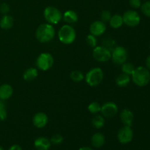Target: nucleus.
I'll use <instances>...</instances> for the list:
<instances>
[{"label":"nucleus","instance_id":"33","mask_svg":"<svg viewBox=\"0 0 150 150\" xmlns=\"http://www.w3.org/2000/svg\"><path fill=\"white\" fill-rule=\"evenodd\" d=\"M129 4L133 8L138 9L142 6V1L141 0H129Z\"/></svg>","mask_w":150,"mask_h":150},{"label":"nucleus","instance_id":"37","mask_svg":"<svg viewBox=\"0 0 150 150\" xmlns=\"http://www.w3.org/2000/svg\"><path fill=\"white\" fill-rule=\"evenodd\" d=\"M0 150H4V149H3V148L1 147V146H0Z\"/></svg>","mask_w":150,"mask_h":150},{"label":"nucleus","instance_id":"24","mask_svg":"<svg viewBox=\"0 0 150 150\" xmlns=\"http://www.w3.org/2000/svg\"><path fill=\"white\" fill-rule=\"evenodd\" d=\"M70 79L74 82H81L84 79L85 76L80 70H73L70 75Z\"/></svg>","mask_w":150,"mask_h":150},{"label":"nucleus","instance_id":"29","mask_svg":"<svg viewBox=\"0 0 150 150\" xmlns=\"http://www.w3.org/2000/svg\"><path fill=\"white\" fill-rule=\"evenodd\" d=\"M63 140H64V138L63 136H62L61 134H59V133H56L54 134V136L51 137V144H55V145H59V144H61L62 143Z\"/></svg>","mask_w":150,"mask_h":150},{"label":"nucleus","instance_id":"3","mask_svg":"<svg viewBox=\"0 0 150 150\" xmlns=\"http://www.w3.org/2000/svg\"><path fill=\"white\" fill-rule=\"evenodd\" d=\"M58 38L60 42L65 45L73 43L76 38V32L70 24H64L58 32Z\"/></svg>","mask_w":150,"mask_h":150},{"label":"nucleus","instance_id":"27","mask_svg":"<svg viewBox=\"0 0 150 150\" xmlns=\"http://www.w3.org/2000/svg\"><path fill=\"white\" fill-rule=\"evenodd\" d=\"M86 43L89 45L92 48H95L97 46V44H98V41H97L96 36L92 35V34H89L87 35L86 38Z\"/></svg>","mask_w":150,"mask_h":150},{"label":"nucleus","instance_id":"4","mask_svg":"<svg viewBox=\"0 0 150 150\" xmlns=\"http://www.w3.org/2000/svg\"><path fill=\"white\" fill-rule=\"evenodd\" d=\"M104 78V73L100 67H94L91 69L85 76V81L90 86H97L103 81Z\"/></svg>","mask_w":150,"mask_h":150},{"label":"nucleus","instance_id":"38","mask_svg":"<svg viewBox=\"0 0 150 150\" xmlns=\"http://www.w3.org/2000/svg\"><path fill=\"white\" fill-rule=\"evenodd\" d=\"M149 48H150V42H149Z\"/></svg>","mask_w":150,"mask_h":150},{"label":"nucleus","instance_id":"17","mask_svg":"<svg viewBox=\"0 0 150 150\" xmlns=\"http://www.w3.org/2000/svg\"><path fill=\"white\" fill-rule=\"evenodd\" d=\"M62 18L64 22H66L67 24L70 25L73 23H76L78 21L79 16L74 10H69L64 12V14L62 15Z\"/></svg>","mask_w":150,"mask_h":150},{"label":"nucleus","instance_id":"36","mask_svg":"<svg viewBox=\"0 0 150 150\" xmlns=\"http://www.w3.org/2000/svg\"><path fill=\"white\" fill-rule=\"evenodd\" d=\"M79 150H94L92 149L91 147H89V146H83V147H81Z\"/></svg>","mask_w":150,"mask_h":150},{"label":"nucleus","instance_id":"22","mask_svg":"<svg viewBox=\"0 0 150 150\" xmlns=\"http://www.w3.org/2000/svg\"><path fill=\"white\" fill-rule=\"evenodd\" d=\"M123 23H123L122 16L119 14H116L111 16L109 21L110 26L113 29H119L122 26Z\"/></svg>","mask_w":150,"mask_h":150},{"label":"nucleus","instance_id":"19","mask_svg":"<svg viewBox=\"0 0 150 150\" xmlns=\"http://www.w3.org/2000/svg\"><path fill=\"white\" fill-rule=\"evenodd\" d=\"M14 24V19L9 15H4L0 19V27L3 29H10Z\"/></svg>","mask_w":150,"mask_h":150},{"label":"nucleus","instance_id":"14","mask_svg":"<svg viewBox=\"0 0 150 150\" xmlns=\"http://www.w3.org/2000/svg\"><path fill=\"white\" fill-rule=\"evenodd\" d=\"M120 117L122 122L124 124L125 126L131 127L132 124H133V119H134V115H133V113L130 109H127V108L123 109L122 112L120 113Z\"/></svg>","mask_w":150,"mask_h":150},{"label":"nucleus","instance_id":"2","mask_svg":"<svg viewBox=\"0 0 150 150\" xmlns=\"http://www.w3.org/2000/svg\"><path fill=\"white\" fill-rule=\"evenodd\" d=\"M132 80L139 86H145L150 81V73L147 67L140 66L135 68L132 73Z\"/></svg>","mask_w":150,"mask_h":150},{"label":"nucleus","instance_id":"28","mask_svg":"<svg viewBox=\"0 0 150 150\" xmlns=\"http://www.w3.org/2000/svg\"><path fill=\"white\" fill-rule=\"evenodd\" d=\"M7 109L4 103L0 100V121H4L7 118Z\"/></svg>","mask_w":150,"mask_h":150},{"label":"nucleus","instance_id":"34","mask_svg":"<svg viewBox=\"0 0 150 150\" xmlns=\"http://www.w3.org/2000/svg\"><path fill=\"white\" fill-rule=\"evenodd\" d=\"M9 150H23V149H22V148L19 145L15 144V145H13L12 146H10V148L9 149Z\"/></svg>","mask_w":150,"mask_h":150},{"label":"nucleus","instance_id":"15","mask_svg":"<svg viewBox=\"0 0 150 150\" xmlns=\"http://www.w3.org/2000/svg\"><path fill=\"white\" fill-rule=\"evenodd\" d=\"M34 145L38 150H48L51 146V142L47 138L39 137L35 141Z\"/></svg>","mask_w":150,"mask_h":150},{"label":"nucleus","instance_id":"18","mask_svg":"<svg viewBox=\"0 0 150 150\" xmlns=\"http://www.w3.org/2000/svg\"><path fill=\"white\" fill-rule=\"evenodd\" d=\"M91 142H92V144L94 147L100 148L101 146H103L104 144H105V136H104V135L101 133H95V134L92 136Z\"/></svg>","mask_w":150,"mask_h":150},{"label":"nucleus","instance_id":"8","mask_svg":"<svg viewBox=\"0 0 150 150\" xmlns=\"http://www.w3.org/2000/svg\"><path fill=\"white\" fill-rule=\"evenodd\" d=\"M111 59L118 65H122L123 63L127 62V51L124 47L117 46L114 48L111 53Z\"/></svg>","mask_w":150,"mask_h":150},{"label":"nucleus","instance_id":"12","mask_svg":"<svg viewBox=\"0 0 150 150\" xmlns=\"http://www.w3.org/2000/svg\"><path fill=\"white\" fill-rule=\"evenodd\" d=\"M106 31V25L101 21H95L89 26L90 34L96 37L101 36Z\"/></svg>","mask_w":150,"mask_h":150},{"label":"nucleus","instance_id":"10","mask_svg":"<svg viewBox=\"0 0 150 150\" xmlns=\"http://www.w3.org/2000/svg\"><path fill=\"white\" fill-rule=\"evenodd\" d=\"M133 131L131 127L129 126H124L120 129L117 133V139L118 141L122 144H128L133 140Z\"/></svg>","mask_w":150,"mask_h":150},{"label":"nucleus","instance_id":"13","mask_svg":"<svg viewBox=\"0 0 150 150\" xmlns=\"http://www.w3.org/2000/svg\"><path fill=\"white\" fill-rule=\"evenodd\" d=\"M48 118L46 114L43 112H38L34 115L32 122L37 128H43L48 124Z\"/></svg>","mask_w":150,"mask_h":150},{"label":"nucleus","instance_id":"31","mask_svg":"<svg viewBox=\"0 0 150 150\" xmlns=\"http://www.w3.org/2000/svg\"><path fill=\"white\" fill-rule=\"evenodd\" d=\"M142 13L147 17L150 18V1H147L141 6Z\"/></svg>","mask_w":150,"mask_h":150},{"label":"nucleus","instance_id":"16","mask_svg":"<svg viewBox=\"0 0 150 150\" xmlns=\"http://www.w3.org/2000/svg\"><path fill=\"white\" fill-rule=\"evenodd\" d=\"M13 94V89L10 84L4 83L0 86V100H6L12 97Z\"/></svg>","mask_w":150,"mask_h":150},{"label":"nucleus","instance_id":"20","mask_svg":"<svg viewBox=\"0 0 150 150\" xmlns=\"http://www.w3.org/2000/svg\"><path fill=\"white\" fill-rule=\"evenodd\" d=\"M38 76V70L35 67H29L25 70L23 78L26 81H32Z\"/></svg>","mask_w":150,"mask_h":150},{"label":"nucleus","instance_id":"26","mask_svg":"<svg viewBox=\"0 0 150 150\" xmlns=\"http://www.w3.org/2000/svg\"><path fill=\"white\" fill-rule=\"evenodd\" d=\"M101 105L98 102H92L88 105V110L91 114H97L100 112Z\"/></svg>","mask_w":150,"mask_h":150},{"label":"nucleus","instance_id":"1","mask_svg":"<svg viewBox=\"0 0 150 150\" xmlns=\"http://www.w3.org/2000/svg\"><path fill=\"white\" fill-rule=\"evenodd\" d=\"M56 31L52 24L48 23H42L38 27L35 33L37 40L42 43L52 40L55 37Z\"/></svg>","mask_w":150,"mask_h":150},{"label":"nucleus","instance_id":"32","mask_svg":"<svg viewBox=\"0 0 150 150\" xmlns=\"http://www.w3.org/2000/svg\"><path fill=\"white\" fill-rule=\"evenodd\" d=\"M10 7L9 6V4H7V3H2V4L0 5V13L3 15H7V13L10 12Z\"/></svg>","mask_w":150,"mask_h":150},{"label":"nucleus","instance_id":"25","mask_svg":"<svg viewBox=\"0 0 150 150\" xmlns=\"http://www.w3.org/2000/svg\"><path fill=\"white\" fill-rule=\"evenodd\" d=\"M135 70V67L133 64H132L130 62H125V63H123L122 64V71L125 74L129 75V76H131L132 73H133Z\"/></svg>","mask_w":150,"mask_h":150},{"label":"nucleus","instance_id":"7","mask_svg":"<svg viewBox=\"0 0 150 150\" xmlns=\"http://www.w3.org/2000/svg\"><path fill=\"white\" fill-rule=\"evenodd\" d=\"M92 56L96 61L99 62H105L111 58V52L105 46H98L94 48Z\"/></svg>","mask_w":150,"mask_h":150},{"label":"nucleus","instance_id":"23","mask_svg":"<svg viewBox=\"0 0 150 150\" xmlns=\"http://www.w3.org/2000/svg\"><path fill=\"white\" fill-rule=\"evenodd\" d=\"M92 124L96 129H100L105 125V117L103 115L96 114L92 119Z\"/></svg>","mask_w":150,"mask_h":150},{"label":"nucleus","instance_id":"30","mask_svg":"<svg viewBox=\"0 0 150 150\" xmlns=\"http://www.w3.org/2000/svg\"><path fill=\"white\" fill-rule=\"evenodd\" d=\"M111 13L109 10H103L102 13L100 14V19L101 21H103V23H108L109 22L110 19L111 18Z\"/></svg>","mask_w":150,"mask_h":150},{"label":"nucleus","instance_id":"35","mask_svg":"<svg viewBox=\"0 0 150 150\" xmlns=\"http://www.w3.org/2000/svg\"><path fill=\"white\" fill-rule=\"evenodd\" d=\"M146 67H147L148 70H150V56H149V57L146 58Z\"/></svg>","mask_w":150,"mask_h":150},{"label":"nucleus","instance_id":"9","mask_svg":"<svg viewBox=\"0 0 150 150\" xmlns=\"http://www.w3.org/2000/svg\"><path fill=\"white\" fill-rule=\"evenodd\" d=\"M123 23L130 27H135L140 23L141 18L139 13L135 10H127L122 16Z\"/></svg>","mask_w":150,"mask_h":150},{"label":"nucleus","instance_id":"6","mask_svg":"<svg viewBox=\"0 0 150 150\" xmlns=\"http://www.w3.org/2000/svg\"><path fill=\"white\" fill-rule=\"evenodd\" d=\"M54 59L53 56L49 53H42L38 57L36 65L40 70L47 71L54 65Z\"/></svg>","mask_w":150,"mask_h":150},{"label":"nucleus","instance_id":"21","mask_svg":"<svg viewBox=\"0 0 150 150\" xmlns=\"http://www.w3.org/2000/svg\"><path fill=\"white\" fill-rule=\"evenodd\" d=\"M130 77L129 75L122 73L120 74L116 79V84L120 87H125L130 83Z\"/></svg>","mask_w":150,"mask_h":150},{"label":"nucleus","instance_id":"5","mask_svg":"<svg viewBox=\"0 0 150 150\" xmlns=\"http://www.w3.org/2000/svg\"><path fill=\"white\" fill-rule=\"evenodd\" d=\"M44 18L50 24H57L62 19V13L58 8L52 6L45 7L43 11Z\"/></svg>","mask_w":150,"mask_h":150},{"label":"nucleus","instance_id":"11","mask_svg":"<svg viewBox=\"0 0 150 150\" xmlns=\"http://www.w3.org/2000/svg\"><path fill=\"white\" fill-rule=\"evenodd\" d=\"M100 112L105 118H113L118 113V106L114 102H106L101 106Z\"/></svg>","mask_w":150,"mask_h":150}]
</instances>
